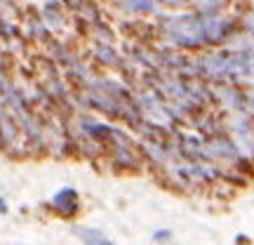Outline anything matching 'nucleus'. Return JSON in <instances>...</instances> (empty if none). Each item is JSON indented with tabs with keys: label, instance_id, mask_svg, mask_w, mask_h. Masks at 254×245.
<instances>
[]
</instances>
